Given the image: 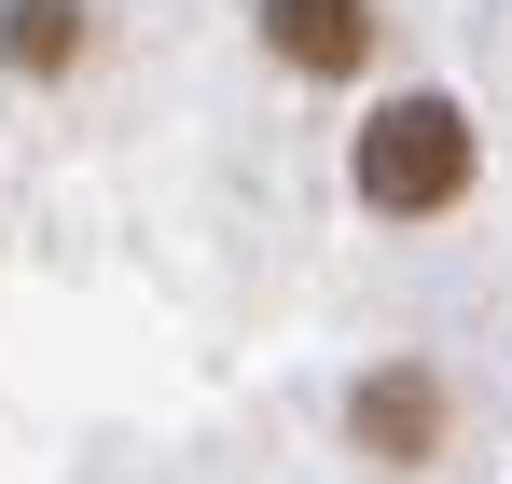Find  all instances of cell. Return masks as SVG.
<instances>
[{
	"label": "cell",
	"instance_id": "4",
	"mask_svg": "<svg viewBox=\"0 0 512 484\" xmlns=\"http://www.w3.org/2000/svg\"><path fill=\"white\" fill-rule=\"evenodd\" d=\"M0 70L14 83H84L97 70V0H0Z\"/></svg>",
	"mask_w": 512,
	"mask_h": 484
},
{
	"label": "cell",
	"instance_id": "5",
	"mask_svg": "<svg viewBox=\"0 0 512 484\" xmlns=\"http://www.w3.org/2000/svg\"><path fill=\"white\" fill-rule=\"evenodd\" d=\"M499 70H512V14H499Z\"/></svg>",
	"mask_w": 512,
	"mask_h": 484
},
{
	"label": "cell",
	"instance_id": "2",
	"mask_svg": "<svg viewBox=\"0 0 512 484\" xmlns=\"http://www.w3.org/2000/svg\"><path fill=\"white\" fill-rule=\"evenodd\" d=\"M485 443V374H457L443 346H374L333 388V457L346 484H443Z\"/></svg>",
	"mask_w": 512,
	"mask_h": 484
},
{
	"label": "cell",
	"instance_id": "3",
	"mask_svg": "<svg viewBox=\"0 0 512 484\" xmlns=\"http://www.w3.org/2000/svg\"><path fill=\"white\" fill-rule=\"evenodd\" d=\"M402 0H250V42L277 83H305V97H374L388 56H402Z\"/></svg>",
	"mask_w": 512,
	"mask_h": 484
},
{
	"label": "cell",
	"instance_id": "1",
	"mask_svg": "<svg viewBox=\"0 0 512 484\" xmlns=\"http://www.w3.org/2000/svg\"><path fill=\"white\" fill-rule=\"evenodd\" d=\"M471 194H485V125H471V97H443V83H374L360 125H346V208H360L374 236H443V222H471Z\"/></svg>",
	"mask_w": 512,
	"mask_h": 484
}]
</instances>
